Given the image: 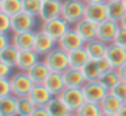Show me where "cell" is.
<instances>
[{"label": "cell", "instance_id": "1", "mask_svg": "<svg viewBox=\"0 0 126 116\" xmlns=\"http://www.w3.org/2000/svg\"><path fill=\"white\" fill-rule=\"evenodd\" d=\"M86 4L83 0H63L61 17L70 25L74 26L84 17Z\"/></svg>", "mask_w": 126, "mask_h": 116}, {"label": "cell", "instance_id": "2", "mask_svg": "<svg viewBox=\"0 0 126 116\" xmlns=\"http://www.w3.org/2000/svg\"><path fill=\"white\" fill-rule=\"evenodd\" d=\"M43 61L48 65V67L50 69L51 72H60V73H63L66 69L70 67L67 51L63 50L59 46H55L51 51H49L43 58Z\"/></svg>", "mask_w": 126, "mask_h": 116}, {"label": "cell", "instance_id": "3", "mask_svg": "<svg viewBox=\"0 0 126 116\" xmlns=\"http://www.w3.org/2000/svg\"><path fill=\"white\" fill-rule=\"evenodd\" d=\"M10 84H11V93L16 98L21 97H28L30 92L33 88V82L28 77L27 72L17 71L11 75L10 77Z\"/></svg>", "mask_w": 126, "mask_h": 116}, {"label": "cell", "instance_id": "4", "mask_svg": "<svg viewBox=\"0 0 126 116\" xmlns=\"http://www.w3.org/2000/svg\"><path fill=\"white\" fill-rule=\"evenodd\" d=\"M58 97L61 99V102L65 104V106L67 108L70 113H76L86 103V99H84L81 88H67L66 87Z\"/></svg>", "mask_w": 126, "mask_h": 116}, {"label": "cell", "instance_id": "5", "mask_svg": "<svg viewBox=\"0 0 126 116\" xmlns=\"http://www.w3.org/2000/svg\"><path fill=\"white\" fill-rule=\"evenodd\" d=\"M70 28H71V26L60 16L58 18H53V20L42 22L39 29L58 42Z\"/></svg>", "mask_w": 126, "mask_h": 116}, {"label": "cell", "instance_id": "6", "mask_svg": "<svg viewBox=\"0 0 126 116\" xmlns=\"http://www.w3.org/2000/svg\"><path fill=\"white\" fill-rule=\"evenodd\" d=\"M38 17H34L30 14H26L23 11L18 12L17 15L11 17V32H27V31H33L36 27Z\"/></svg>", "mask_w": 126, "mask_h": 116}, {"label": "cell", "instance_id": "7", "mask_svg": "<svg viewBox=\"0 0 126 116\" xmlns=\"http://www.w3.org/2000/svg\"><path fill=\"white\" fill-rule=\"evenodd\" d=\"M81 89H82V93H83L86 102L97 103V104H99L108 93V90L102 86V83L99 81L86 82Z\"/></svg>", "mask_w": 126, "mask_h": 116}, {"label": "cell", "instance_id": "8", "mask_svg": "<svg viewBox=\"0 0 126 116\" xmlns=\"http://www.w3.org/2000/svg\"><path fill=\"white\" fill-rule=\"evenodd\" d=\"M120 28V23L111 21V20H105L102 23L98 25V31H97V39L104 42L105 44H111L114 43L116 33Z\"/></svg>", "mask_w": 126, "mask_h": 116}, {"label": "cell", "instance_id": "9", "mask_svg": "<svg viewBox=\"0 0 126 116\" xmlns=\"http://www.w3.org/2000/svg\"><path fill=\"white\" fill-rule=\"evenodd\" d=\"M55 46H58V42L53 39L50 36L44 33L43 31H37L36 37H34V44H33V50L41 56L44 58L49 51H51Z\"/></svg>", "mask_w": 126, "mask_h": 116}, {"label": "cell", "instance_id": "10", "mask_svg": "<svg viewBox=\"0 0 126 116\" xmlns=\"http://www.w3.org/2000/svg\"><path fill=\"white\" fill-rule=\"evenodd\" d=\"M61 10H63V0H43L38 18L42 22L58 18L61 16Z\"/></svg>", "mask_w": 126, "mask_h": 116}, {"label": "cell", "instance_id": "11", "mask_svg": "<svg viewBox=\"0 0 126 116\" xmlns=\"http://www.w3.org/2000/svg\"><path fill=\"white\" fill-rule=\"evenodd\" d=\"M84 45V40L81 38V36L71 27L61 38L58 40V46L61 48L63 50L70 53L75 49L82 48Z\"/></svg>", "mask_w": 126, "mask_h": 116}, {"label": "cell", "instance_id": "12", "mask_svg": "<svg viewBox=\"0 0 126 116\" xmlns=\"http://www.w3.org/2000/svg\"><path fill=\"white\" fill-rule=\"evenodd\" d=\"M105 58L111 64L113 69L118 70L123 65L126 64V49L120 46V45H118V44H115V43L108 44Z\"/></svg>", "mask_w": 126, "mask_h": 116}, {"label": "cell", "instance_id": "13", "mask_svg": "<svg viewBox=\"0 0 126 116\" xmlns=\"http://www.w3.org/2000/svg\"><path fill=\"white\" fill-rule=\"evenodd\" d=\"M28 98L34 104L36 108H45L47 104L51 100L53 94L47 89L44 84H34L32 90L28 94Z\"/></svg>", "mask_w": 126, "mask_h": 116}, {"label": "cell", "instance_id": "14", "mask_svg": "<svg viewBox=\"0 0 126 116\" xmlns=\"http://www.w3.org/2000/svg\"><path fill=\"white\" fill-rule=\"evenodd\" d=\"M84 18L99 25L103 21L108 18L107 14V1L105 2H98V4H89L86 5L84 11Z\"/></svg>", "mask_w": 126, "mask_h": 116}, {"label": "cell", "instance_id": "15", "mask_svg": "<svg viewBox=\"0 0 126 116\" xmlns=\"http://www.w3.org/2000/svg\"><path fill=\"white\" fill-rule=\"evenodd\" d=\"M36 31H27V32H16L11 36V44L16 46L20 51L22 50H32L34 44Z\"/></svg>", "mask_w": 126, "mask_h": 116}, {"label": "cell", "instance_id": "16", "mask_svg": "<svg viewBox=\"0 0 126 116\" xmlns=\"http://www.w3.org/2000/svg\"><path fill=\"white\" fill-rule=\"evenodd\" d=\"M72 28L81 36V38L86 42H89L92 39L97 38V31H98V25L87 20V18H82L77 23H75L72 26Z\"/></svg>", "mask_w": 126, "mask_h": 116}, {"label": "cell", "instance_id": "17", "mask_svg": "<svg viewBox=\"0 0 126 116\" xmlns=\"http://www.w3.org/2000/svg\"><path fill=\"white\" fill-rule=\"evenodd\" d=\"M41 60V56L32 49V50H22L18 53V59L16 64V69L18 71L27 72L31 67H33L38 61Z\"/></svg>", "mask_w": 126, "mask_h": 116}, {"label": "cell", "instance_id": "18", "mask_svg": "<svg viewBox=\"0 0 126 116\" xmlns=\"http://www.w3.org/2000/svg\"><path fill=\"white\" fill-rule=\"evenodd\" d=\"M63 77L65 82V87L67 88H82L83 84L87 82L80 69L69 67L63 72Z\"/></svg>", "mask_w": 126, "mask_h": 116}, {"label": "cell", "instance_id": "19", "mask_svg": "<svg viewBox=\"0 0 126 116\" xmlns=\"http://www.w3.org/2000/svg\"><path fill=\"white\" fill-rule=\"evenodd\" d=\"M83 48L86 49L91 60H98V59H102V58L105 56L108 44H105L104 42L95 38L89 40V42H86Z\"/></svg>", "mask_w": 126, "mask_h": 116}, {"label": "cell", "instance_id": "20", "mask_svg": "<svg viewBox=\"0 0 126 116\" xmlns=\"http://www.w3.org/2000/svg\"><path fill=\"white\" fill-rule=\"evenodd\" d=\"M43 84L53 94V97L60 95V93L66 88L65 87V82H64V77H63V73H60V72H50Z\"/></svg>", "mask_w": 126, "mask_h": 116}, {"label": "cell", "instance_id": "21", "mask_svg": "<svg viewBox=\"0 0 126 116\" xmlns=\"http://www.w3.org/2000/svg\"><path fill=\"white\" fill-rule=\"evenodd\" d=\"M50 69L48 67V65L42 60H39L33 67H31L27 71L28 77L31 78V81L33 82V84H43L44 81L50 73Z\"/></svg>", "mask_w": 126, "mask_h": 116}, {"label": "cell", "instance_id": "22", "mask_svg": "<svg viewBox=\"0 0 126 116\" xmlns=\"http://www.w3.org/2000/svg\"><path fill=\"white\" fill-rule=\"evenodd\" d=\"M107 14H108V20L120 22L126 14V7L123 0L107 1Z\"/></svg>", "mask_w": 126, "mask_h": 116}, {"label": "cell", "instance_id": "23", "mask_svg": "<svg viewBox=\"0 0 126 116\" xmlns=\"http://www.w3.org/2000/svg\"><path fill=\"white\" fill-rule=\"evenodd\" d=\"M67 54H69V65L72 69H80L81 70L84 65L91 60L83 46L79 48V49H75V50H72V51H70Z\"/></svg>", "mask_w": 126, "mask_h": 116}, {"label": "cell", "instance_id": "24", "mask_svg": "<svg viewBox=\"0 0 126 116\" xmlns=\"http://www.w3.org/2000/svg\"><path fill=\"white\" fill-rule=\"evenodd\" d=\"M123 104L124 103L120 99H118L114 94H111L110 92H108L107 95L103 98V100L99 103L103 113H109V114H115V115L120 110Z\"/></svg>", "mask_w": 126, "mask_h": 116}, {"label": "cell", "instance_id": "25", "mask_svg": "<svg viewBox=\"0 0 126 116\" xmlns=\"http://www.w3.org/2000/svg\"><path fill=\"white\" fill-rule=\"evenodd\" d=\"M18 53H20V50L10 43L7 46H5L0 51V61L14 69V67H16V64H17Z\"/></svg>", "mask_w": 126, "mask_h": 116}, {"label": "cell", "instance_id": "26", "mask_svg": "<svg viewBox=\"0 0 126 116\" xmlns=\"http://www.w3.org/2000/svg\"><path fill=\"white\" fill-rule=\"evenodd\" d=\"M36 106L28 97L16 98V116H31Z\"/></svg>", "mask_w": 126, "mask_h": 116}, {"label": "cell", "instance_id": "27", "mask_svg": "<svg viewBox=\"0 0 126 116\" xmlns=\"http://www.w3.org/2000/svg\"><path fill=\"white\" fill-rule=\"evenodd\" d=\"M45 109L50 116H64L67 113H70L59 97H53L51 100L47 104Z\"/></svg>", "mask_w": 126, "mask_h": 116}, {"label": "cell", "instance_id": "28", "mask_svg": "<svg viewBox=\"0 0 126 116\" xmlns=\"http://www.w3.org/2000/svg\"><path fill=\"white\" fill-rule=\"evenodd\" d=\"M16 115V97L12 94L0 98V116Z\"/></svg>", "mask_w": 126, "mask_h": 116}, {"label": "cell", "instance_id": "29", "mask_svg": "<svg viewBox=\"0 0 126 116\" xmlns=\"http://www.w3.org/2000/svg\"><path fill=\"white\" fill-rule=\"evenodd\" d=\"M98 81H99V82L102 83V86L109 92V90H110L111 88H114L121 79H120L118 70L113 69V70H110V71H108V72H105V73H102Z\"/></svg>", "mask_w": 126, "mask_h": 116}, {"label": "cell", "instance_id": "30", "mask_svg": "<svg viewBox=\"0 0 126 116\" xmlns=\"http://www.w3.org/2000/svg\"><path fill=\"white\" fill-rule=\"evenodd\" d=\"M82 73L87 82H92V81H98L100 77V72L97 67V62L95 60H89L83 67L81 69Z\"/></svg>", "mask_w": 126, "mask_h": 116}, {"label": "cell", "instance_id": "31", "mask_svg": "<svg viewBox=\"0 0 126 116\" xmlns=\"http://www.w3.org/2000/svg\"><path fill=\"white\" fill-rule=\"evenodd\" d=\"M1 11L10 17L17 15L22 11V0H2Z\"/></svg>", "mask_w": 126, "mask_h": 116}, {"label": "cell", "instance_id": "32", "mask_svg": "<svg viewBox=\"0 0 126 116\" xmlns=\"http://www.w3.org/2000/svg\"><path fill=\"white\" fill-rule=\"evenodd\" d=\"M102 108L97 103H89L86 102L83 105L76 111L77 116H100L102 115Z\"/></svg>", "mask_w": 126, "mask_h": 116}, {"label": "cell", "instance_id": "33", "mask_svg": "<svg viewBox=\"0 0 126 116\" xmlns=\"http://www.w3.org/2000/svg\"><path fill=\"white\" fill-rule=\"evenodd\" d=\"M42 7V0H22V11L34 17L39 16Z\"/></svg>", "mask_w": 126, "mask_h": 116}, {"label": "cell", "instance_id": "34", "mask_svg": "<svg viewBox=\"0 0 126 116\" xmlns=\"http://www.w3.org/2000/svg\"><path fill=\"white\" fill-rule=\"evenodd\" d=\"M111 94H114L118 99H120L123 103H126V82L120 81L114 88L109 90Z\"/></svg>", "mask_w": 126, "mask_h": 116}, {"label": "cell", "instance_id": "35", "mask_svg": "<svg viewBox=\"0 0 126 116\" xmlns=\"http://www.w3.org/2000/svg\"><path fill=\"white\" fill-rule=\"evenodd\" d=\"M9 32H11V17L0 11V33L7 34Z\"/></svg>", "mask_w": 126, "mask_h": 116}, {"label": "cell", "instance_id": "36", "mask_svg": "<svg viewBox=\"0 0 126 116\" xmlns=\"http://www.w3.org/2000/svg\"><path fill=\"white\" fill-rule=\"evenodd\" d=\"M11 93V84L10 78H0V98L7 97Z\"/></svg>", "mask_w": 126, "mask_h": 116}, {"label": "cell", "instance_id": "37", "mask_svg": "<svg viewBox=\"0 0 126 116\" xmlns=\"http://www.w3.org/2000/svg\"><path fill=\"white\" fill-rule=\"evenodd\" d=\"M95 62H97V67H98L100 75H102V73H105V72H108V71H110V70H113L111 64L109 62V60H108L105 56L102 58V59L95 60Z\"/></svg>", "mask_w": 126, "mask_h": 116}, {"label": "cell", "instance_id": "38", "mask_svg": "<svg viewBox=\"0 0 126 116\" xmlns=\"http://www.w3.org/2000/svg\"><path fill=\"white\" fill-rule=\"evenodd\" d=\"M114 43L126 49V28H124V27H120V28H119Z\"/></svg>", "mask_w": 126, "mask_h": 116}, {"label": "cell", "instance_id": "39", "mask_svg": "<svg viewBox=\"0 0 126 116\" xmlns=\"http://www.w3.org/2000/svg\"><path fill=\"white\" fill-rule=\"evenodd\" d=\"M12 75V67L0 61V78H10Z\"/></svg>", "mask_w": 126, "mask_h": 116}, {"label": "cell", "instance_id": "40", "mask_svg": "<svg viewBox=\"0 0 126 116\" xmlns=\"http://www.w3.org/2000/svg\"><path fill=\"white\" fill-rule=\"evenodd\" d=\"M10 43H11V37H9L7 34L0 33V51H1L5 46H7Z\"/></svg>", "mask_w": 126, "mask_h": 116}, {"label": "cell", "instance_id": "41", "mask_svg": "<svg viewBox=\"0 0 126 116\" xmlns=\"http://www.w3.org/2000/svg\"><path fill=\"white\" fill-rule=\"evenodd\" d=\"M31 116H50L45 108H36Z\"/></svg>", "mask_w": 126, "mask_h": 116}, {"label": "cell", "instance_id": "42", "mask_svg": "<svg viewBox=\"0 0 126 116\" xmlns=\"http://www.w3.org/2000/svg\"><path fill=\"white\" fill-rule=\"evenodd\" d=\"M118 72H119L120 79H121L123 82H126V64L123 65L120 69H118Z\"/></svg>", "mask_w": 126, "mask_h": 116}, {"label": "cell", "instance_id": "43", "mask_svg": "<svg viewBox=\"0 0 126 116\" xmlns=\"http://www.w3.org/2000/svg\"><path fill=\"white\" fill-rule=\"evenodd\" d=\"M116 116H126V103L123 104V106L120 108V110L116 113Z\"/></svg>", "mask_w": 126, "mask_h": 116}, {"label": "cell", "instance_id": "44", "mask_svg": "<svg viewBox=\"0 0 126 116\" xmlns=\"http://www.w3.org/2000/svg\"><path fill=\"white\" fill-rule=\"evenodd\" d=\"M86 5H89V4H98V2H105L107 0H83Z\"/></svg>", "mask_w": 126, "mask_h": 116}, {"label": "cell", "instance_id": "45", "mask_svg": "<svg viewBox=\"0 0 126 116\" xmlns=\"http://www.w3.org/2000/svg\"><path fill=\"white\" fill-rule=\"evenodd\" d=\"M119 23H120V27H124V28H126V14H125V16L123 17V20H121Z\"/></svg>", "mask_w": 126, "mask_h": 116}, {"label": "cell", "instance_id": "46", "mask_svg": "<svg viewBox=\"0 0 126 116\" xmlns=\"http://www.w3.org/2000/svg\"><path fill=\"white\" fill-rule=\"evenodd\" d=\"M100 116H116L115 114H109V113H102Z\"/></svg>", "mask_w": 126, "mask_h": 116}, {"label": "cell", "instance_id": "47", "mask_svg": "<svg viewBox=\"0 0 126 116\" xmlns=\"http://www.w3.org/2000/svg\"><path fill=\"white\" fill-rule=\"evenodd\" d=\"M64 116H77V115H76V113H67L66 115H64Z\"/></svg>", "mask_w": 126, "mask_h": 116}, {"label": "cell", "instance_id": "48", "mask_svg": "<svg viewBox=\"0 0 126 116\" xmlns=\"http://www.w3.org/2000/svg\"><path fill=\"white\" fill-rule=\"evenodd\" d=\"M1 4H2V0H0V11H1Z\"/></svg>", "mask_w": 126, "mask_h": 116}, {"label": "cell", "instance_id": "49", "mask_svg": "<svg viewBox=\"0 0 126 116\" xmlns=\"http://www.w3.org/2000/svg\"><path fill=\"white\" fill-rule=\"evenodd\" d=\"M123 2H124V5H125V7H126V0H123Z\"/></svg>", "mask_w": 126, "mask_h": 116}, {"label": "cell", "instance_id": "50", "mask_svg": "<svg viewBox=\"0 0 126 116\" xmlns=\"http://www.w3.org/2000/svg\"><path fill=\"white\" fill-rule=\"evenodd\" d=\"M107 1H109V0H107Z\"/></svg>", "mask_w": 126, "mask_h": 116}, {"label": "cell", "instance_id": "51", "mask_svg": "<svg viewBox=\"0 0 126 116\" xmlns=\"http://www.w3.org/2000/svg\"><path fill=\"white\" fill-rule=\"evenodd\" d=\"M42 1H43V0H42Z\"/></svg>", "mask_w": 126, "mask_h": 116}, {"label": "cell", "instance_id": "52", "mask_svg": "<svg viewBox=\"0 0 126 116\" xmlns=\"http://www.w3.org/2000/svg\"><path fill=\"white\" fill-rule=\"evenodd\" d=\"M15 116H16V115H15Z\"/></svg>", "mask_w": 126, "mask_h": 116}]
</instances>
